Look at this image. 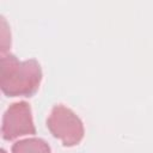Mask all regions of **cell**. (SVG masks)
Segmentation results:
<instances>
[{
	"mask_svg": "<svg viewBox=\"0 0 153 153\" xmlns=\"http://www.w3.org/2000/svg\"><path fill=\"white\" fill-rule=\"evenodd\" d=\"M42 80V68L37 60L20 61L13 54L1 55L0 85L8 97H30L37 92Z\"/></svg>",
	"mask_w": 153,
	"mask_h": 153,
	"instance_id": "cell-1",
	"label": "cell"
},
{
	"mask_svg": "<svg viewBox=\"0 0 153 153\" xmlns=\"http://www.w3.org/2000/svg\"><path fill=\"white\" fill-rule=\"evenodd\" d=\"M47 127L66 147L78 145L82 140L85 133L81 120L74 111L62 104L55 105L51 109L47 118Z\"/></svg>",
	"mask_w": 153,
	"mask_h": 153,
	"instance_id": "cell-2",
	"label": "cell"
},
{
	"mask_svg": "<svg viewBox=\"0 0 153 153\" xmlns=\"http://www.w3.org/2000/svg\"><path fill=\"white\" fill-rule=\"evenodd\" d=\"M1 133L5 140H13L36 133L31 108L26 102H16L7 108L2 117Z\"/></svg>",
	"mask_w": 153,
	"mask_h": 153,
	"instance_id": "cell-3",
	"label": "cell"
},
{
	"mask_svg": "<svg viewBox=\"0 0 153 153\" xmlns=\"http://www.w3.org/2000/svg\"><path fill=\"white\" fill-rule=\"evenodd\" d=\"M12 153H51L49 145L38 137H27L13 143Z\"/></svg>",
	"mask_w": 153,
	"mask_h": 153,
	"instance_id": "cell-4",
	"label": "cell"
},
{
	"mask_svg": "<svg viewBox=\"0 0 153 153\" xmlns=\"http://www.w3.org/2000/svg\"><path fill=\"white\" fill-rule=\"evenodd\" d=\"M10 45H11V33L5 18L1 17V54H6Z\"/></svg>",
	"mask_w": 153,
	"mask_h": 153,
	"instance_id": "cell-5",
	"label": "cell"
},
{
	"mask_svg": "<svg viewBox=\"0 0 153 153\" xmlns=\"http://www.w3.org/2000/svg\"><path fill=\"white\" fill-rule=\"evenodd\" d=\"M1 153H6V151L5 149H1Z\"/></svg>",
	"mask_w": 153,
	"mask_h": 153,
	"instance_id": "cell-6",
	"label": "cell"
}]
</instances>
